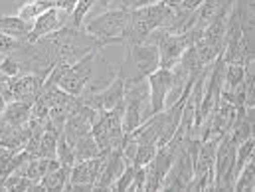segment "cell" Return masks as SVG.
Listing matches in <instances>:
<instances>
[{"label":"cell","instance_id":"7a4b0ae2","mask_svg":"<svg viewBox=\"0 0 255 192\" xmlns=\"http://www.w3.org/2000/svg\"><path fill=\"white\" fill-rule=\"evenodd\" d=\"M236 149L238 143L230 137V131L224 133L216 147L214 159V191H234L236 181Z\"/></svg>","mask_w":255,"mask_h":192},{"label":"cell","instance_id":"603a6c76","mask_svg":"<svg viewBox=\"0 0 255 192\" xmlns=\"http://www.w3.org/2000/svg\"><path fill=\"white\" fill-rule=\"evenodd\" d=\"M166 8H170V10H178L180 6H182V0H160Z\"/></svg>","mask_w":255,"mask_h":192},{"label":"cell","instance_id":"52a82bcc","mask_svg":"<svg viewBox=\"0 0 255 192\" xmlns=\"http://www.w3.org/2000/svg\"><path fill=\"white\" fill-rule=\"evenodd\" d=\"M148 85V101H150V113H160L168 107V95L172 87V69L158 67L150 75H146Z\"/></svg>","mask_w":255,"mask_h":192},{"label":"cell","instance_id":"9c48e42d","mask_svg":"<svg viewBox=\"0 0 255 192\" xmlns=\"http://www.w3.org/2000/svg\"><path fill=\"white\" fill-rule=\"evenodd\" d=\"M127 159L123 155V147H115L109 151L107 155V161H105V167L101 171V177L99 181L95 183V191H107V189H113L115 181L121 177V173L127 169Z\"/></svg>","mask_w":255,"mask_h":192},{"label":"cell","instance_id":"8fae6325","mask_svg":"<svg viewBox=\"0 0 255 192\" xmlns=\"http://www.w3.org/2000/svg\"><path fill=\"white\" fill-rule=\"evenodd\" d=\"M69 171L64 165H60L56 171H50L42 177L40 183H36L34 191H65L67 183H69Z\"/></svg>","mask_w":255,"mask_h":192},{"label":"cell","instance_id":"30bf717a","mask_svg":"<svg viewBox=\"0 0 255 192\" xmlns=\"http://www.w3.org/2000/svg\"><path fill=\"white\" fill-rule=\"evenodd\" d=\"M30 111H32V105L30 103H24V101H8L4 111L0 113V117L16 127H24L28 125L30 121Z\"/></svg>","mask_w":255,"mask_h":192},{"label":"cell","instance_id":"cb8c5ba5","mask_svg":"<svg viewBox=\"0 0 255 192\" xmlns=\"http://www.w3.org/2000/svg\"><path fill=\"white\" fill-rule=\"evenodd\" d=\"M97 2H99L101 6H109V4H111V2H115V0H97Z\"/></svg>","mask_w":255,"mask_h":192},{"label":"cell","instance_id":"5b68a950","mask_svg":"<svg viewBox=\"0 0 255 192\" xmlns=\"http://www.w3.org/2000/svg\"><path fill=\"white\" fill-rule=\"evenodd\" d=\"M79 99H81V103L93 107L97 113H105V111L113 109L115 105H119L125 99V71H123V65H119V69L115 71V75L111 77V81L103 89L81 93Z\"/></svg>","mask_w":255,"mask_h":192},{"label":"cell","instance_id":"ba28073f","mask_svg":"<svg viewBox=\"0 0 255 192\" xmlns=\"http://www.w3.org/2000/svg\"><path fill=\"white\" fill-rule=\"evenodd\" d=\"M69 24V14L60 10V8H52L44 14H40L34 22H32V30L30 34L24 38L26 42H38L44 36H50L54 32H58L60 28H64Z\"/></svg>","mask_w":255,"mask_h":192},{"label":"cell","instance_id":"44dd1931","mask_svg":"<svg viewBox=\"0 0 255 192\" xmlns=\"http://www.w3.org/2000/svg\"><path fill=\"white\" fill-rule=\"evenodd\" d=\"M75 4H77V0H56V8H60V10L67 12L69 16H71V12H73Z\"/></svg>","mask_w":255,"mask_h":192},{"label":"cell","instance_id":"6da1fadb","mask_svg":"<svg viewBox=\"0 0 255 192\" xmlns=\"http://www.w3.org/2000/svg\"><path fill=\"white\" fill-rule=\"evenodd\" d=\"M127 24H128V10L113 8L109 12H103V14L95 16L91 22H87L83 26V30L87 34L103 40L109 46V44H121L125 40Z\"/></svg>","mask_w":255,"mask_h":192},{"label":"cell","instance_id":"2e32d148","mask_svg":"<svg viewBox=\"0 0 255 192\" xmlns=\"http://www.w3.org/2000/svg\"><path fill=\"white\" fill-rule=\"evenodd\" d=\"M58 135L54 129H46L40 137V151H38V157H44V159H58Z\"/></svg>","mask_w":255,"mask_h":192},{"label":"cell","instance_id":"ffe728a7","mask_svg":"<svg viewBox=\"0 0 255 192\" xmlns=\"http://www.w3.org/2000/svg\"><path fill=\"white\" fill-rule=\"evenodd\" d=\"M32 6H34V10H36V18H38L40 14H44V12L52 10V8H56V0H32Z\"/></svg>","mask_w":255,"mask_h":192},{"label":"cell","instance_id":"d6986e66","mask_svg":"<svg viewBox=\"0 0 255 192\" xmlns=\"http://www.w3.org/2000/svg\"><path fill=\"white\" fill-rule=\"evenodd\" d=\"M18 42H20L18 38H12V36L0 32V54H2V56L12 54V52L18 48Z\"/></svg>","mask_w":255,"mask_h":192},{"label":"cell","instance_id":"7c38bea8","mask_svg":"<svg viewBox=\"0 0 255 192\" xmlns=\"http://www.w3.org/2000/svg\"><path fill=\"white\" fill-rule=\"evenodd\" d=\"M30 30H32V24L20 20L18 16H0V32L2 34H8V36L18 38V40H24L30 34Z\"/></svg>","mask_w":255,"mask_h":192},{"label":"cell","instance_id":"7402d4cb","mask_svg":"<svg viewBox=\"0 0 255 192\" xmlns=\"http://www.w3.org/2000/svg\"><path fill=\"white\" fill-rule=\"evenodd\" d=\"M202 2L204 0H182V10H186V12H196L200 6H202Z\"/></svg>","mask_w":255,"mask_h":192},{"label":"cell","instance_id":"ac0fdd59","mask_svg":"<svg viewBox=\"0 0 255 192\" xmlns=\"http://www.w3.org/2000/svg\"><path fill=\"white\" fill-rule=\"evenodd\" d=\"M134 173H136V167H134V165H127V169H125V171L121 173V177L115 181L113 189H115V191H128L130 185H132Z\"/></svg>","mask_w":255,"mask_h":192},{"label":"cell","instance_id":"5bb4252c","mask_svg":"<svg viewBox=\"0 0 255 192\" xmlns=\"http://www.w3.org/2000/svg\"><path fill=\"white\" fill-rule=\"evenodd\" d=\"M234 191L254 192L255 191V159H250L238 173L234 181Z\"/></svg>","mask_w":255,"mask_h":192},{"label":"cell","instance_id":"3957f363","mask_svg":"<svg viewBox=\"0 0 255 192\" xmlns=\"http://www.w3.org/2000/svg\"><path fill=\"white\" fill-rule=\"evenodd\" d=\"M218 141L220 137H210L206 141H200L188 191H214V159H216Z\"/></svg>","mask_w":255,"mask_h":192},{"label":"cell","instance_id":"e0dca14e","mask_svg":"<svg viewBox=\"0 0 255 192\" xmlns=\"http://www.w3.org/2000/svg\"><path fill=\"white\" fill-rule=\"evenodd\" d=\"M0 71H2L4 75H8V77H16V75L22 73V67H20L18 60H16L12 54H6L4 60L0 62Z\"/></svg>","mask_w":255,"mask_h":192},{"label":"cell","instance_id":"8992f818","mask_svg":"<svg viewBox=\"0 0 255 192\" xmlns=\"http://www.w3.org/2000/svg\"><path fill=\"white\" fill-rule=\"evenodd\" d=\"M46 77L38 73H20L16 77H8V81L0 87V91L6 101H24L32 105L40 95Z\"/></svg>","mask_w":255,"mask_h":192},{"label":"cell","instance_id":"4fadbf2b","mask_svg":"<svg viewBox=\"0 0 255 192\" xmlns=\"http://www.w3.org/2000/svg\"><path fill=\"white\" fill-rule=\"evenodd\" d=\"M99 153H101V149H99V145H97V141H95V137H93L91 133H87L85 137H81V139L73 145L75 163H79V161H87V159H93V157H97Z\"/></svg>","mask_w":255,"mask_h":192},{"label":"cell","instance_id":"9a60e30c","mask_svg":"<svg viewBox=\"0 0 255 192\" xmlns=\"http://www.w3.org/2000/svg\"><path fill=\"white\" fill-rule=\"evenodd\" d=\"M36 189V183L20 173H10L2 183H0V191H18V192H28Z\"/></svg>","mask_w":255,"mask_h":192},{"label":"cell","instance_id":"277c9868","mask_svg":"<svg viewBox=\"0 0 255 192\" xmlns=\"http://www.w3.org/2000/svg\"><path fill=\"white\" fill-rule=\"evenodd\" d=\"M125 60L123 67H132V73H128L125 79H146L154 69H158V46L152 42H140L125 46Z\"/></svg>","mask_w":255,"mask_h":192}]
</instances>
